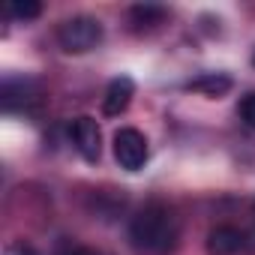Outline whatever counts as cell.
Listing matches in <instances>:
<instances>
[{
    "label": "cell",
    "mask_w": 255,
    "mask_h": 255,
    "mask_svg": "<svg viewBox=\"0 0 255 255\" xmlns=\"http://www.w3.org/2000/svg\"><path fill=\"white\" fill-rule=\"evenodd\" d=\"M252 66H255V54H252Z\"/></svg>",
    "instance_id": "14"
},
{
    "label": "cell",
    "mask_w": 255,
    "mask_h": 255,
    "mask_svg": "<svg viewBox=\"0 0 255 255\" xmlns=\"http://www.w3.org/2000/svg\"><path fill=\"white\" fill-rule=\"evenodd\" d=\"M3 255H39L30 243H24V240H15V243H9L6 249H3Z\"/></svg>",
    "instance_id": "12"
},
{
    "label": "cell",
    "mask_w": 255,
    "mask_h": 255,
    "mask_svg": "<svg viewBox=\"0 0 255 255\" xmlns=\"http://www.w3.org/2000/svg\"><path fill=\"white\" fill-rule=\"evenodd\" d=\"M69 138L75 141V150L87 159V162H96L99 153H102V132H99V123L87 114L75 117L72 126H69Z\"/></svg>",
    "instance_id": "5"
},
{
    "label": "cell",
    "mask_w": 255,
    "mask_h": 255,
    "mask_svg": "<svg viewBox=\"0 0 255 255\" xmlns=\"http://www.w3.org/2000/svg\"><path fill=\"white\" fill-rule=\"evenodd\" d=\"M243 246H246L243 231H237L231 225H219L207 234V252L210 255H237Z\"/></svg>",
    "instance_id": "7"
},
{
    "label": "cell",
    "mask_w": 255,
    "mask_h": 255,
    "mask_svg": "<svg viewBox=\"0 0 255 255\" xmlns=\"http://www.w3.org/2000/svg\"><path fill=\"white\" fill-rule=\"evenodd\" d=\"M63 255H102V252H96V249H87V246H72V249H66Z\"/></svg>",
    "instance_id": "13"
},
{
    "label": "cell",
    "mask_w": 255,
    "mask_h": 255,
    "mask_svg": "<svg viewBox=\"0 0 255 255\" xmlns=\"http://www.w3.org/2000/svg\"><path fill=\"white\" fill-rule=\"evenodd\" d=\"M165 18V9L162 6H153V3H141V6H132L129 9V21L141 30V27H156L159 21Z\"/></svg>",
    "instance_id": "9"
},
{
    "label": "cell",
    "mask_w": 255,
    "mask_h": 255,
    "mask_svg": "<svg viewBox=\"0 0 255 255\" xmlns=\"http://www.w3.org/2000/svg\"><path fill=\"white\" fill-rule=\"evenodd\" d=\"M0 102L6 114L15 111H33L39 102V84L33 78H6L0 87Z\"/></svg>",
    "instance_id": "4"
},
{
    "label": "cell",
    "mask_w": 255,
    "mask_h": 255,
    "mask_svg": "<svg viewBox=\"0 0 255 255\" xmlns=\"http://www.w3.org/2000/svg\"><path fill=\"white\" fill-rule=\"evenodd\" d=\"M129 240L138 252L168 255L180 240V222L168 204H162V201L144 204L129 222Z\"/></svg>",
    "instance_id": "1"
},
{
    "label": "cell",
    "mask_w": 255,
    "mask_h": 255,
    "mask_svg": "<svg viewBox=\"0 0 255 255\" xmlns=\"http://www.w3.org/2000/svg\"><path fill=\"white\" fill-rule=\"evenodd\" d=\"M186 87L195 90V93H204V96H222V93L231 90V78L222 75V72H204V75L186 81Z\"/></svg>",
    "instance_id": "8"
},
{
    "label": "cell",
    "mask_w": 255,
    "mask_h": 255,
    "mask_svg": "<svg viewBox=\"0 0 255 255\" xmlns=\"http://www.w3.org/2000/svg\"><path fill=\"white\" fill-rule=\"evenodd\" d=\"M105 36V27L93 15H72L57 27V42L66 54H87Z\"/></svg>",
    "instance_id": "2"
},
{
    "label": "cell",
    "mask_w": 255,
    "mask_h": 255,
    "mask_svg": "<svg viewBox=\"0 0 255 255\" xmlns=\"http://www.w3.org/2000/svg\"><path fill=\"white\" fill-rule=\"evenodd\" d=\"M3 12L9 18H18V21H30L42 12V6L36 3V0H9V3L3 6Z\"/></svg>",
    "instance_id": "10"
},
{
    "label": "cell",
    "mask_w": 255,
    "mask_h": 255,
    "mask_svg": "<svg viewBox=\"0 0 255 255\" xmlns=\"http://www.w3.org/2000/svg\"><path fill=\"white\" fill-rule=\"evenodd\" d=\"M150 150H147V138L132 129V126H126V129H117L114 132V159L120 162V168L126 171H138L144 168Z\"/></svg>",
    "instance_id": "3"
},
{
    "label": "cell",
    "mask_w": 255,
    "mask_h": 255,
    "mask_svg": "<svg viewBox=\"0 0 255 255\" xmlns=\"http://www.w3.org/2000/svg\"><path fill=\"white\" fill-rule=\"evenodd\" d=\"M237 114H240V120H243L246 126H252V129H255V93L243 96V102H240Z\"/></svg>",
    "instance_id": "11"
},
{
    "label": "cell",
    "mask_w": 255,
    "mask_h": 255,
    "mask_svg": "<svg viewBox=\"0 0 255 255\" xmlns=\"http://www.w3.org/2000/svg\"><path fill=\"white\" fill-rule=\"evenodd\" d=\"M132 96H135V84H132V78H129V75H117V78L108 84L105 99H102V111H105V117H117V114H123L126 108H129Z\"/></svg>",
    "instance_id": "6"
}]
</instances>
